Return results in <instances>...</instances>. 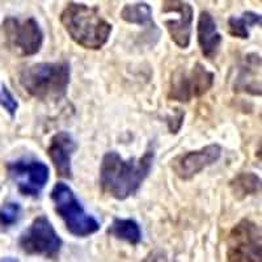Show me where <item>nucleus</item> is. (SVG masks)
<instances>
[{
  "instance_id": "obj_14",
  "label": "nucleus",
  "mask_w": 262,
  "mask_h": 262,
  "mask_svg": "<svg viewBox=\"0 0 262 262\" xmlns=\"http://www.w3.org/2000/svg\"><path fill=\"white\" fill-rule=\"evenodd\" d=\"M229 189L236 200H244L261 191V179L256 173L242 172L229 181Z\"/></svg>"
},
{
  "instance_id": "obj_7",
  "label": "nucleus",
  "mask_w": 262,
  "mask_h": 262,
  "mask_svg": "<svg viewBox=\"0 0 262 262\" xmlns=\"http://www.w3.org/2000/svg\"><path fill=\"white\" fill-rule=\"evenodd\" d=\"M18 247L29 256L57 258L63 247V240L48 216L39 215L20 235Z\"/></svg>"
},
{
  "instance_id": "obj_13",
  "label": "nucleus",
  "mask_w": 262,
  "mask_h": 262,
  "mask_svg": "<svg viewBox=\"0 0 262 262\" xmlns=\"http://www.w3.org/2000/svg\"><path fill=\"white\" fill-rule=\"evenodd\" d=\"M196 39L203 57L212 60L221 50L222 34L219 33L214 17L209 11H202L196 25Z\"/></svg>"
},
{
  "instance_id": "obj_10",
  "label": "nucleus",
  "mask_w": 262,
  "mask_h": 262,
  "mask_svg": "<svg viewBox=\"0 0 262 262\" xmlns=\"http://www.w3.org/2000/svg\"><path fill=\"white\" fill-rule=\"evenodd\" d=\"M161 9H169L176 15L177 18L164 20V25L169 33L172 39L180 49H188L191 41V25H193L194 11L188 2L180 0H165L161 3Z\"/></svg>"
},
{
  "instance_id": "obj_1",
  "label": "nucleus",
  "mask_w": 262,
  "mask_h": 262,
  "mask_svg": "<svg viewBox=\"0 0 262 262\" xmlns=\"http://www.w3.org/2000/svg\"><path fill=\"white\" fill-rule=\"evenodd\" d=\"M155 159L154 149L146 151L142 158L125 160L116 151L106 152L100 167V186L107 195L118 201L134 195L148 177Z\"/></svg>"
},
{
  "instance_id": "obj_18",
  "label": "nucleus",
  "mask_w": 262,
  "mask_h": 262,
  "mask_svg": "<svg viewBox=\"0 0 262 262\" xmlns=\"http://www.w3.org/2000/svg\"><path fill=\"white\" fill-rule=\"evenodd\" d=\"M21 215V206L17 202H7L0 207V226L11 227L17 223Z\"/></svg>"
},
{
  "instance_id": "obj_11",
  "label": "nucleus",
  "mask_w": 262,
  "mask_h": 262,
  "mask_svg": "<svg viewBox=\"0 0 262 262\" xmlns=\"http://www.w3.org/2000/svg\"><path fill=\"white\" fill-rule=\"evenodd\" d=\"M222 156V147L219 144H209L195 151L186 152L177 156L172 161V168L177 177L181 180H190L205 168L216 163Z\"/></svg>"
},
{
  "instance_id": "obj_3",
  "label": "nucleus",
  "mask_w": 262,
  "mask_h": 262,
  "mask_svg": "<svg viewBox=\"0 0 262 262\" xmlns=\"http://www.w3.org/2000/svg\"><path fill=\"white\" fill-rule=\"evenodd\" d=\"M71 79L67 62H42L29 64L18 74L25 92L39 101H57L64 97Z\"/></svg>"
},
{
  "instance_id": "obj_8",
  "label": "nucleus",
  "mask_w": 262,
  "mask_h": 262,
  "mask_svg": "<svg viewBox=\"0 0 262 262\" xmlns=\"http://www.w3.org/2000/svg\"><path fill=\"white\" fill-rule=\"evenodd\" d=\"M214 72L209 71L202 63H195L190 71L179 70L170 79L168 98L172 101L189 102L193 97H201L212 88Z\"/></svg>"
},
{
  "instance_id": "obj_2",
  "label": "nucleus",
  "mask_w": 262,
  "mask_h": 262,
  "mask_svg": "<svg viewBox=\"0 0 262 262\" xmlns=\"http://www.w3.org/2000/svg\"><path fill=\"white\" fill-rule=\"evenodd\" d=\"M59 18L72 41L88 50L104 48L113 30V25L100 15L96 7L84 3H67Z\"/></svg>"
},
{
  "instance_id": "obj_9",
  "label": "nucleus",
  "mask_w": 262,
  "mask_h": 262,
  "mask_svg": "<svg viewBox=\"0 0 262 262\" xmlns=\"http://www.w3.org/2000/svg\"><path fill=\"white\" fill-rule=\"evenodd\" d=\"M7 172L23 195L38 196L45 189L50 170L43 161L21 158L7 164Z\"/></svg>"
},
{
  "instance_id": "obj_19",
  "label": "nucleus",
  "mask_w": 262,
  "mask_h": 262,
  "mask_svg": "<svg viewBox=\"0 0 262 262\" xmlns=\"http://www.w3.org/2000/svg\"><path fill=\"white\" fill-rule=\"evenodd\" d=\"M0 105L6 109L7 113L12 118L16 116V112L18 109V101L12 95V92L8 90V86L3 83L0 84Z\"/></svg>"
},
{
  "instance_id": "obj_20",
  "label": "nucleus",
  "mask_w": 262,
  "mask_h": 262,
  "mask_svg": "<svg viewBox=\"0 0 262 262\" xmlns=\"http://www.w3.org/2000/svg\"><path fill=\"white\" fill-rule=\"evenodd\" d=\"M0 262H20V259L16 258V257L8 256V257H3V258H0Z\"/></svg>"
},
{
  "instance_id": "obj_16",
  "label": "nucleus",
  "mask_w": 262,
  "mask_h": 262,
  "mask_svg": "<svg viewBox=\"0 0 262 262\" xmlns=\"http://www.w3.org/2000/svg\"><path fill=\"white\" fill-rule=\"evenodd\" d=\"M121 18L128 24L152 27V29H155L156 27L152 18V8L148 3H144V2L126 4L121 11Z\"/></svg>"
},
{
  "instance_id": "obj_15",
  "label": "nucleus",
  "mask_w": 262,
  "mask_h": 262,
  "mask_svg": "<svg viewBox=\"0 0 262 262\" xmlns=\"http://www.w3.org/2000/svg\"><path fill=\"white\" fill-rule=\"evenodd\" d=\"M107 233L131 245H138L142 242V229L134 219L114 217L111 227L107 228Z\"/></svg>"
},
{
  "instance_id": "obj_4",
  "label": "nucleus",
  "mask_w": 262,
  "mask_h": 262,
  "mask_svg": "<svg viewBox=\"0 0 262 262\" xmlns=\"http://www.w3.org/2000/svg\"><path fill=\"white\" fill-rule=\"evenodd\" d=\"M54 209L64 222L66 228L76 237H88L100 229V222L84 210L74 190L64 182L54 185L50 193Z\"/></svg>"
},
{
  "instance_id": "obj_17",
  "label": "nucleus",
  "mask_w": 262,
  "mask_h": 262,
  "mask_svg": "<svg viewBox=\"0 0 262 262\" xmlns=\"http://www.w3.org/2000/svg\"><path fill=\"white\" fill-rule=\"evenodd\" d=\"M262 17L256 12H244L242 16H231L228 18V33L236 38H249V29L256 25H261Z\"/></svg>"
},
{
  "instance_id": "obj_12",
  "label": "nucleus",
  "mask_w": 262,
  "mask_h": 262,
  "mask_svg": "<svg viewBox=\"0 0 262 262\" xmlns=\"http://www.w3.org/2000/svg\"><path fill=\"white\" fill-rule=\"evenodd\" d=\"M78 146L71 134L59 131L50 139L48 155L53 163L57 174L62 179H72V155Z\"/></svg>"
},
{
  "instance_id": "obj_5",
  "label": "nucleus",
  "mask_w": 262,
  "mask_h": 262,
  "mask_svg": "<svg viewBox=\"0 0 262 262\" xmlns=\"http://www.w3.org/2000/svg\"><path fill=\"white\" fill-rule=\"evenodd\" d=\"M2 36L6 48L18 57L34 55L43 45V32L33 17L25 20L4 18L2 23Z\"/></svg>"
},
{
  "instance_id": "obj_6",
  "label": "nucleus",
  "mask_w": 262,
  "mask_h": 262,
  "mask_svg": "<svg viewBox=\"0 0 262 262\" xmlns=\"http://www.w3.org/2000/svg\"><path fill=\"white\" fill-rule=\"evenodd\" d=\"M261 227L250 219H242L227 236V261L262 262Z\"/></svg>"
}]
</instances>
